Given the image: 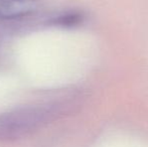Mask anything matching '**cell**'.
Returning a JSON list of instances; mask_svg holds the SVG:
<instances>
[{
	"label": "cell",
	"mask_w": 148,
	"mask_h": 147,
	"mask_svg": "<svg viewBox=\"0 0 148 147\" xmlns=\"http://www.w3.org/2000/svg\"><path fill=\"white\" fill-rule=\"evenodd\" d=\"M82 19L83 16L80 13H68L55 18L53 20V23L60 26H74L80 23Z\"/></svg>",
	"instance_id": "obj_3"
},
{
	"label": "cell",
	"mask_w": 148,
	"mask_h": 147,
	"mask_svg": "<svg viewBox=\"0 0 148 147\" xmlns=\"http://www.w3.org/2000/svg\"><path fill=\"white\" fill-rule=\"evenodd\" d=\"M58 114L53 106L16 109L0 115V139H17L51 121Z\"/></svg>",
	"instance_id": "obj_1"
},
{
	"label": "cell",
	"mask_w": 148,
	"mask_h": 147,
	"mask_svg": "<svg viewBox=\"0 0 148 147\" xmlns=\"http://www.w3.org/2000/svg\"><path fill=\"white\" fill-rule=\"evenodd\" d=\"M36 8V0H0V19L26 17Z\"/></svg>",
	"instance_id": "obj_2"
}]
</instances>
